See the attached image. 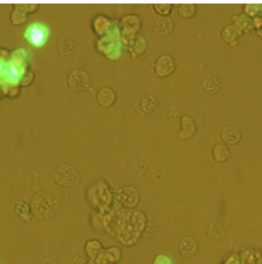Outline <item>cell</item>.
<instances>
[{"label": "cell", "instance_id": "cell-7", "mask_svg": "<svg viewBox=\"0 0 262 264\" xmlns=\"http://www.w3.org/2000/svg\"><path fill=\"white\" fill-rule=\"evenodd\" d=\"M39 4L38 3H18L13 4V11L11 13V23L14 26H21L25 24L28 20V14L35 13L38 8Z\"/></svg>", "mask_w": 262, "mask_h": 264}, {"label": "cell", "instance_id": "cell-21", "mask_svg": "<svg viewBox=\"0 0 262 264\" xmlns=\"http://www.w3.org/2000/svg\"><path fill=\"white\" fill-rule=\"evenodd\" d=\"M167 116L170 119H178V118L182 117L184 109H183L182 105L179 102H173L167 107Z\"/></svg>", "mask_w": 262, "mask_h": 264}, {"label": "cell", "instance_id": "cell-26", "mask_svg": "<svg viewBox=\"0 0 262 264\" xmlns=\"http://www.w3.org/2000/svg\"><path fill=\"white\" fill-rule=\"evenodd\" d=\"M12 56V52L9 49L0 48V60H3L4 63H7L10 61Z\"/></svg>", "mask_w": 262, "mask_h": 264}, {"label": "cell", "instance_id": "cell-19", "mask_svg": "<svg viewBox=\"0 0 262 264\" xmlns=\"http://www.w3.org/2000/svg\"><path fill=\"white\" fill-rule=\"evenodd\" d=\"M178 14L183 18H193L196 15L198 7L195 3H181L178 6Z\"/></svg>", "mask_w": 262, "mask_h": 264}, {"label": "cell", "instance_id": "cell-16", "mask_svg": "<svg viewBox=\"0 0 262 264\" xmlns=\"http://www.w3.org/2000/svg\"><path fill=\"white\" fill-rule=\"evenodd\" d=\"M75 48V40L68 35L62 36L57 42V49L62 56H69L73 53Z\"/></svg>", "mask_w": 262, "mask_h": 264}, {"label": "cell", "instance_id": "cell-20", "mask_svg": "<svg viewBox=\"0 0 262 264\" xmlns=\"http://www.w3.org/2000/svg\"><path fill=\"white\" fill-rule=\"evenodd\" d=\"M151 6L159 16H168L174 7L173 3H153Z\"/></svg>", "mask_w": 262, "mask_h": 264}, {"label": "cell", "instance_id": "cell-14", "mask_svg": "<svg viewBox=\"0 0 262 264\" xmlns=\"http://www.w3.org/2000/svg\"><path fill=\"white\" fill-rule=\"evenodd\" d=\"M221 139L228 144H236L241 138V131L234 125H226L221 134Z\"/></svg>", "mask_w": 262, "mask_h": 264}, {"label": "cell", "instance_id": "cell-27", "mask_svg": "<svg viewBox=\"0 0 262 264\" xmlns=\"http://www.w3.org/2000/svg\"><path fill=\"white\" fill-rule=\"evenodd\" d=\"M153 264H173V261H172L171 258L169 257L168 256L164 255V254H161V255L157 256L156 258L155 259L154 262H153Z\"/></svg>", "mask_w": 262, "mask_h": 264}, {"label": "cell", "instance_id": "cell-24", "mask_svg": "<svg viewBox=\"0 0 262 264\" xmlns=\"http://www.w3.org/2000/svg\"><path fill=\"white\" fill-rule=\"evenodd\" d=\"M224 264H246V262L245 261L244 259L241 256L238 255V254H232L229 256L226 261L224 262Z\"/></svg>", "mask_w": 262, "mask_h": 264}, {"label": "cell", "instance_id": "cell-23", "mask_svg": "<svg viewBox=\"0 0 262 264\" xmlns=\"http://www.w3.org/2000/svg\"><path fill=\"white\" fill-rule=\"evenodd\" d=\"M35 78V73L32 70L26 69L23 78H22L21 81H20L19 85H22V86H29L34 82Z\"/></svg>", "mask_w": 262, "mask_h": 264}, {"label": "cell", "instance_id": "cell-6", "mask_svg": "<svg viewBox=\"0 0 262 264\" xmlns=\"http://www.w3.org/2000/svg\"><path fill=\"white\" fill-rule=\"evenodd\" d=\"M176 62L173 55L168 53L159 55L155 60L153 70L159 78H167L173 74L176 69Z\"/></svg>", "mask_w": 262, "mask_h": 264}, {"label": "cell", "instance_id": "cell-15", "mask_svg": "<svg viewBox=\"0 0 262 264\" xmlns=\"http://www.w3.org/2000/svg\"><path fill=\"white\" fill-rule=\"evenodd\" d=\"M179 251L184 257H193L196 256L198 251V246L196 240L190 237L182 239L179 243Z\"/></svg>", "mask_w": 262, "mask_h": 264}, {"label": "cell", "instance_id": "cell-1", "mask_svg": "<svg viewBox=\"0 0 262 264\" xmlns=\"http://www.w3.org/2000/svg\"><path fill=\"white\" fill-rule=\"evenodd\" d=\"M123 40L119 23H114L111 30L103 36L98 37L96 42V50L99 53L108 57L111 60H117L122 58L124 53Z\"/></svg>", "mask_w": 262, "mask_h": 264}, {"label": "cell", "instance_id": "cell-22", "mask_svg": "<svg viewBox=\"0 0 262 264\" xmlns=\"http://www.w3.org/2000/svg\"><path fill=\"white\" fill-rule=\"evenodd\" d=\"M208 235L212 239L220 238L224 234V230L221 224L217 223H212L208 228Z\"/></svg>", "mask_w": 262, "mask_h": 264}, {"label": "cell", "instance_id": "cell-25", "mask_svg": "<svg viewBox=\"0 0 262 264\" xmlns=\"http://www.w3.org/2000/svg\"><path fill=\"white\" fill-rule=\"evenodd\" d=\"M21 91V88L18 85H9V87H6V92L8 97L15 98L18 96Z\"/></svg>", "mask_w": 262, "mask_h": 264}, {"label": "cell", "instance_id": "cell-11", "mask_svg": "<svg viewBox=\"0 0 262 264\" xmlns=\"http://www.w3.org/2000/svg\"><path fill=\"white\" fill-rule=\"evenodd\" d=\"M117 95L115 90L110 86H103L97 91L96 100L100 106L110 108L115 104Z\"/></svg>", "mask_w": 262, "mask_h": 264}, {"label": "cell", "instance_id": "cell-18", "mask_svg": "<svg viewBox=\"0 0 262 264\" xmlns=\"http://www.w3.org/2000/svg\"><path fill=\"white\" fill-rule=\"evenodd\" d=\"M212 157L216 162H225L231 157L230 149L226 144H215L212 148Z\"/></svg>", "mask_w": 262, "mask_h": 264}, {"label": "cell", "instance_id": "cell-10", "mask_svg": "<svg viewBox=\"0 0 262 264\" xmlns=\"http://www.w3.org/2000/svg\"><path fill=\"white\" fill-rule=\"evenodd\" d=\"M114 21L104 14H97L93 18L91 26L93 30L98 37L108 33L114 26Z\"/></svg>", "mask_w": 262, "mask_h": 264}, {"label": "cell", "instance_id": "cell-13", "mask_svg": "<svg viewBox=\"0 0 262 264\" xmlns=\"http://www.w3.org/2000/svg\"><path fill=\"white\" fill-rule=\"evenodd\" d=\"M175 29V22L171 17L158 16L153 23L155 32L160 36H165L172 33Z\"/></svg>", "mask_w": 262, "mask_h": 264}, {"label": "cell", "instance_id": "cell-5", "mask_svg": "<svg viewBox=\"0 0 262 264\" xmlns=\"http://www.w3.org/2000/svg\"><path fill=\"white\" fill-rule=\"evenodd\" d=\"M122 38L139 33L142 29L143 22L137 14H125L119 21Z\"/></svg>", "mask_w": 262, "mask_h": 264}, {"label": "cell", "instance_id": "cell-2", "mask_svg": "<svg viewBox=\"0 0 262 264\" xmlns=\"http://www.w3.org/2000/svg\"><path fill=\"white\" fill-rule=\"evenodd\" d=\"M67 82L68 88L71 91L75 92L88 91L94 95L91 76L83 68H75L71 69L67 77Z\"/></svg>", "mask_w": 262, "mask_h": 264}, {"label": "cell", "instance_id": "cell-17", "mask_svg": "<svg viewBox=\"0 0 262 264\" xmlns=\"http://www.w3.org/2000/svg\"><path fill=\"white\" fill-rule=\"evenodd\" d=\"M203 89L209 94H215L221 88V81L212 74H205L201 82Z\"/></svg>", "mask_w": 262, "mask_h": 264}, {"label": "cell", "instance_id": "cell-12", "mask_svg": "<svg viewBox=\"0 0 262 264\" xmlns=\"http://www.w3.org/2000/svg\"><path fill=\"white\" fill-rule=\"evenodd\" d=\"M197 125L194 119L188 115L181 117L180 129L178 132L179 139L187 140L191 138L196 134Z\"/></svg>", "mask_w": 262, "mask_h": 264}, {"label": "cell", "instance_id": "cell-28", "mask_svg": "<svg viewBox=\"0 0 262 264\" xmlns=\"http://www.w3.org/2000/svg\"><path fill=\"white\" fill-rule=\"evenodd\" d=\"M6 63L3 61V60H0V77L2 76V74H3V70H4L5 66H6Z\"/></svg>", "mask_w": 262, "mask_h": 264}, {"label": "cell", "instance_id": "cell-8", "mask_svg": "<svg viewBox=\"0 0 262 264\" xmlns=\"http://www.w3.org/2000/svg\"><path fill=\"white\" fill-rule=\"evenodd\" d=\"M124 44L126 46L128 52L133 57H138L144 54L148 47V40L145 35L141 33L122 38Z\"/></svg>", "mask_w": 262, "mask_h": 264}, {"label": "cell", "instance_id": "cell-9", "mask_svg": "<svg viewBox=\"0 0 262 264\" xmlns=\"http://www.w3.org/2000/svg\"><path fill=\"white\" fill-rule=\"evenodd\" d=\"M24 68L12 62L6 63L1 78L10 85H18L25 73Z\"/></svg>", "mask_w": 262, "mask_h": 264}, {"label": "cell", "instance_id": "cell-3", "mask_svg": "<svg viewBox=\"0 0 262 264\" xmlns=\"http://www.w3.org/2000/svg\"><path fill=\"white\" fill-rule=\"evenodd\" d=\"M50 34L49 26L42 23H33L26 28L25 38L35 47H42L46 44Z\"/></svg>", "mask_w": 262, "mask_h": 264}, {"label": "cell", "instance_id": "cell-4", "mask_svg": "<svg viewBox=\"0 0 262 264\" xmlns=\"http://www.w3.org/2000/svg\"><path fill=\"white\" fill-rule=\"evenodd\" d=\"M160 101L153 94H144L135 99L133 108L140 116H154L159 111Z\"/></svg>", "mask_w": 262, "mask_h": 264}]
</instances>
